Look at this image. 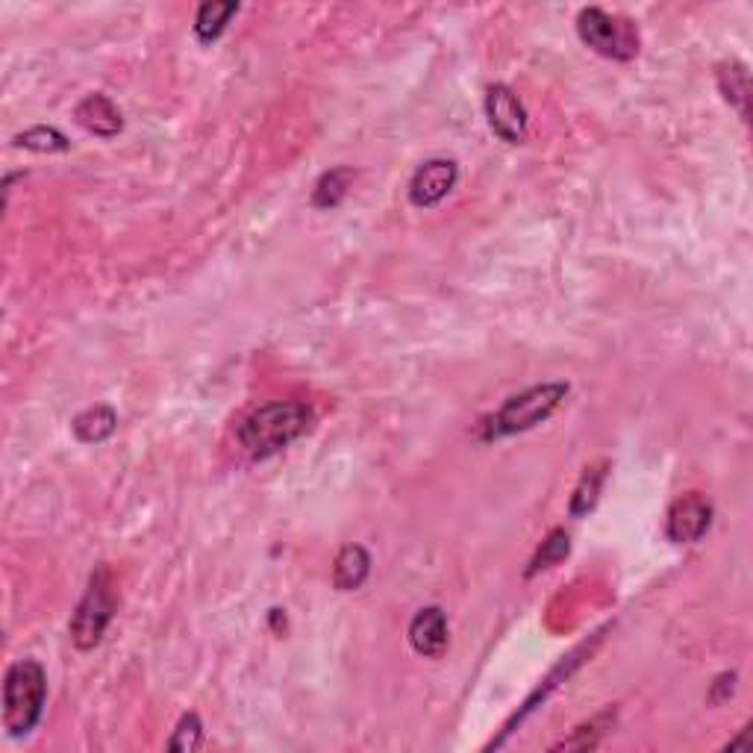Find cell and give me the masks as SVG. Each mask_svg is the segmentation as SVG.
Returning a JSON list of instances; mask_svg holds the SVG:
<instances>
[{"instance_id": "6da1fadb", "label": "cell", "mask_w": 753, "mask_h": 753, "mask_svg": "<svg viewBox=\"0 0 753 753\" xmlns=\"http://www.w3.org/2000/svg\"><path fill=\"white\" fill-rule=\"evenodd\" d=\"M312 428V410L301 401H271L265 406H257L248 412L239 428L235 439L242 444V451L253 460H269L274 453L285 451L289 444L298 442L307 430Z\"/></svg>"}, {"instance_id": "7a4b0ae2", "label": "cell", "mask_w": 753, "mask_h": 753, "mask_svg": "<svg viewBox=\"0 0 753 753\" xmlns=\"http://www.w3.org/2000/svg\"><path fill=\"white\" fill-rule=\"evenodd\" d=\"M44 701H48V674L42 662H12L3 677V727L9 736H30L42 721Z\"/></svg>"}, {"instance_id": "3957f363", "label": "cell", "mask_w": 753, "mask_h": 753, "mask_svg": "<svg viewBox=\"0 0 753 753\" xmlns=\"http://www.w3.org/2000/svg\"><path fill=\"white\" fill-rule=\"evenodd\" d=\"M569 392V383L551 380V383L530 385L524 392L512 394L503 401L501 410L483 424V439L494 442V439H506V435H519L539 428L542 421H548L553 412L560 410Z\"/></svg>"}, {"instance_id": "277c9868", "label": "cell", "mask_w": 753, "mask_h": 753, "mask_svg": "<svg viewBox=\"0 0 753 753\" xmlns=\"http://www.w3.org/2000/svg\"><path fill=\"white\" fill-rule=\"evenodd\" d=\"M116 592H112V574L107 565L94 571L86 589L83 601L77 603L71 624H68V636L80 651H92L94 645H101L103 633L112 624L116 615Z\"/></svg>"}, {"instance_id": "5b68a950", "label": "cell", "mask_w": 753, "mask_h": 753, "mask_svg": "<svg viewBox=\"0 0 753 753\" xmlns=\"http://www.w3.org/2000/svg\"><path fill=\"white\" fill-rule=\"evenodd\" d=\"M578 36L586 48H592L594 53H601L606 59L628 62V59L639 53V36L633 33V27L619 21V18H612L610 12H603L598 7L580 9Z\"/></svg>"}, {"instance_id": "8992f818", "label": "cell", "mask_w": 753, "mask_h": 753, "mask_svg": "<svg viewBox=\"0 0 753 753\" xmlns=\"http://www.w3.org/2000/svg\"><path fill=\"white\" fill-rule=\"evenodd\" d=\"M485 121H489L492 133L501 142L521 144L528 139V109L506 83L489 86V92H485Z\"/></svg>"}, {"instance_id": "52a82bcc", "label": "cell", "mask_w": 753, "mask_h": 753, "mask_svg": "<svg viewBox=\"0 0 753 753\" xmlns=\"http://www.w3.org/2000/svg\"><path fill=\"white\" fill-rule=\"evenodd\" d=\"M712 528V503L701 492H689L671 503L665 533L674 544H695Z\"/></svg>"}, {"instance_id": "ba28073f", "label": "cell", "mask_w": 753, "mask_h": 753, "mask_svg": "<svg viewBox=\"0 0 753 753\" xmlns=\"http://www.w3.org/2000/svg\"><path fill=\"white\" fill-rule=\"evenodd\" d=\"M460 180V165L444 157L421 162L410 180V201L419 210H430L435 203H442L453 192V185Z\"/></svg>"}, {"instance_id": "9c48e42d", "label": "cell", "mask_w": 753, "mask_h": 753, "mask_svg": "<svg viewBox=\"0 0 753 753\" xmlns=\"http://www.w3.org/2000/svg\"><path fill=\"white\" fill-rule=\"evenodd\" d=\"M412 651L424 660H439L448 651V615L442 606H424L412 615L406 630Z\"/></svg>"}, {"instance_id": "30bf717a", "label": "cell", "mask_w": 753, "mask_h": 753, "mask_svg": "<svg viewBox=\"0 0 753 753\" xmlns=\"http://www.w3.org/2000/svg\"><path fill=\"white\" fill-rule=\"evenodd\" d=\"M74 118L77 124L83 127V130H89L92 135H98V139H112V135L121 133V127H124L121 109L101 92L86 94L83 101L77 103Z\"/></svg>"}, {"instance_id": "8fae6325", "label": "cell", "mask_w": 753, "mask_h": 753, "mask_svg": "<svg viewBox=\"0 0 753 753\" xmlns=\"http://www.w3.org/2000/svg\"><path fill=\"white\" fill-rule=\"evenodd\" d=\"M371 574V553L362 544H344L333 562V583L339 592H357Z\"/></svg>"}, {"instance_id": "7c38bea8", "label": "cell", "mask_w": 753, "mask_h": 753, "mask_svg": "<svg viewBox=\"0 0 753 753\" xmlns=\"http://www.w3.org/2000/svg\"><path fill=\"white\" fill-rule=\"evenodd\" d=\"M118 415L112 406H89L74 419L71 430L83 444H101L116 433Z\"/></svg>"}, {"instance_id": "4fadbf2b", "label": "cell", "mask_w": 753, "mask_h": 753, "mask_svg": "<svg viewBox=\"0 0 753 753\" xmlns=\"http://www.w3.org/2000/svg\"><path fill=\"white\" fill-rule=\"evenodd\" d=\"M235 12H239V3H218V0L201 3V7H198V16H194V36H198L203 44L215 42L218 36L224 33L227 24H230V18H233Z\"/></svg>"}, {"instance_id": "5bb4252c", "label": "cell", "mask_w": 753, "mask_h": 753, "mask_svg": "<svg viewBox=\"0 0 753 753\" xmlns=\"http://www.w3.org/2000/svg\"><path fill=\"white\" fill-rule=\"evenodd\" d=\"M351 183H353L351 168H333V171H327V174H321L319 183H315L312 207H315V210H335V207L348 198Z\"/></svg>"}, {"instance_id": "9a60e30c", "label": "cell", "mask_w": 753, "mask_h": 753, "mask_svg": "<svg viewBox=\"0 0 753 753\" xmlns=\"http://www.w3.org/2000/svg\"><path fill=\"white\" fill-rule=\"evenodd\" d=\"M719 89L730 107L739 109V116H747V92H751V77L742 62H727L719 71Z\"/></svg>"}, {"instance_id": "2e32d148", "label": "cell", "mask_w": 753, "mask_h": 753, "mask_svg": "<svg viewBox=\"0 0 753 753\" xmlns=\"http://www.w3.org/2000/svg\"><path fill=\"white\" fill-rule=\"evenodd\" d=\"M18 148H24V151L33 153H66L71 151V142H68V135L57 127H30L24 133L16 135Z\"/></svg>"}, {"instance_id": "e0dca14e", "label": "cell", "mask_w": 753, "mask_h": 753, "mask_svg": "<svg viewBox=\"0 0 753 753\" xmlns=\"http://www.w3.org/2000/svg\"><path fill=\"white\" fill-rule=\"evenodd\" d=\"M569 551H571L569 533H565L562 528L551 530V533H548V539L542 542V548L536 551V556L530 560L528 578H536L539 571H548V569H553V565H560V562L569 556Z\"/></svg>"}, {"instance_id": "ac0fdd59", "label": "cell", "mask_w": 753, "mask_h": 753, "mask_svg": "<svg viewBox=\"0 0 753 753\" xmlns=\"http://www.w3.org/2000/svg\"><path fill=\"white\" fill-rule=\"evenodd\" d=\"M603 478H606V471L601 469H586L583 471V478H580L578 489L571 494V515L580 519V515H586V512L594 510V503H598V494H601Z\"/></svg>"}, {"instance_id": "d6986e66", "label": "cell", "mask_w": 753, "mask_h": 753, "mask_svg": "<svg viewBox=\"0 0 753 753\" xmlns=\"http://www.w3.org/2000/svg\"><path fill=\"white\" fill-rule=\"evenodd\" d=\"M203 745V724L194 712H185L180 724H177L174 736L168 739V751L192 753Z\"/></svg>"}, {"instance_id": "ffe728a7", "label": "cell", "mask_w": 753, "mask_h": 753, "mask_svg": "<svg viewBox=\"0 0 753 753\" xmlns=\"http://www.w3.org/2000/svg\"><path fill=\"white\" fill-rule=\"evenodd\" d=\"M736 692V674H721L715 683H712V692H710V701L712 703H721L727 701L730 695Z\"/></svg>"}]
</instances>
